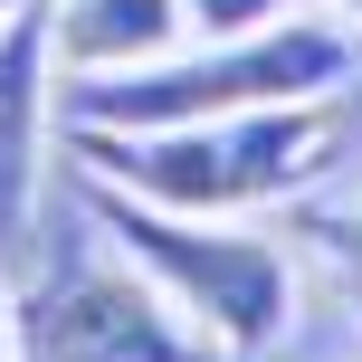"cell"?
Returning <instances> with one entry per match:
<instances>
[{
  "label": "cell",
  "mask_w": 362,
  "mask_h": 362,
  "mask_svg": "<svg viewBox=\"0 0 362 362\" xmlns=\"http://www.w3.org/2000/svg\"><path fill=\"white\" fill-rule=\"evenodd\" d=\"M67 134V124H57ZM76 172L115 181L134 200H163L191 219H257V210H305L362 163V105L353 86L334 95H286V105H238L200 124H153V134H67Z\"/></svg>",
  "instance_id": "1"
},
{
  "label": "cell",
  "mask_w": 362,
  "mask_h": 362,
  "mask_svg": "<svg viewBox=\"0 0 362 362\" xmlns=\"http://www.w3.org/2000/svg\"><path fill=\"white\" fill-rule=\"evenodd\" d=\"M362 76L353 19L286 10L238 38H181L153 67H105V76H57V124L67 134H153V124H200L238 105H286V95H334Z\"/></svg>",
  "instance_id": "2"
},
{
  "label": "cell",
  "mask_w": 362,
  "mask_h": 362,
  "mask_svg": "<svg viewBox=\"0 0 362 362\" xmlns=\"http://www.w3.org/2000/svg\"><path fill=\"white\" fill-rule=\"evenodd\" d=\"M86 210L115 257L153 276V296L200 334L219 362H267L296 325V257L276 248L257 219H191L163 200H134L86 172Z\"/></svg>",
  "instance_id": "3"
},
{
  "label": "cell",
  "mask_w": 362,
  "mask_h": 362,
  "mask_svg": "<svg viewBox=\"0 0 362 362\" xmlns=\"http://www.w3.org/2000/svg\"><path fill=\"white\" fill-rule=\"evenodd\" d=\"M10 362H219V353L153 296L134 257L95 238L67 267H29V296H10Z\"/></svg>",
  "instance_id": "4"
},
{
  "label": "cell",
  "mask_w": 362,
  "mask_h": 362,
  "mask_svg": "<svg viewBox=\"0 0 362 362\" xmlns=\"http://www.w3.org/2000/svg\"><path fill=\"white\" fill-rule=\"evenodd\" d=\"M57 144V0H19L0 19V267H38V200Z\"/></svg>",
  "instance_id": "5"
},
{
  "label": "cell",
  "mask_w": 362,
  "mask_h": 362,
  "mask_svg": "<svg viewBox=\"0 0 362 362\" xmlns=\"http://www.w3.org/2000/svg\"><path fill=\"white\" fill-rule=\"evenodd\" d=\"M191 38L181 0H57V76H105V67H153Z\"/></svg>",
  "instance_id": "6"
},
{
  "label": "cell",
  "mask_w": 362,
  "mask_h": 362,
  "mask_svg": "<svg viewBox=\"0 0 362 362\" xmlns=\"http://www.w3.org/2000/svg\"><path fill=\"white\" fill-rule=\"evenodd\" d=\"M305 229L325 238V257L344 267V286L362 296V200H353V210H325V200H305Z\"/></svg>",
  "instance_id": "7"
},
{
  "label": "cell",
  "mask_w": 362,
  "mask_h": 362,
  "mask_svg": "<svg viewBox=\"0 0 362 362\" xmlns=\"http://www.w3.org/2000/svg\"><path fill=\"white\" fill-rule=\"evenodd\" d=\"M191 10V38H238V29H267V19H286L296 0H181Z\"/></svg>",
  "instance_id": "8"
},
{
  "label": "cell",
  "mask_w": 362,
  "mask_h": 362,
  "mask_svg": "<svg viewBox=\"0 0 362 362\" xmlns=\"http://www.w3.org/2000/svg\"><path fill=\"white\" fill-rule=\"evenodd\" d=\"M0 362H10V267H0Z\"/></svg>",
  "instance_id": "9"
},
{
  "label": "cell",
  "mask_w": 362,
  "mask_h": 362,
  "mask_svg": "<svg viewBox=\"0 0 362 362\" xmlns=\"http://www.w3.org/2000/svg\"><path fill=\"white\" fill-rule=\"evenodd\" d=\"M334 10H344V19H362V0H334Z\"/></svg>",
  "instance_id": "10"
},
{
  "label": "cell",
  "mask_w": 362,
  "mask_h": 362,
  "mask_svg": "<svg viewBox=\"0 0 362 362\" xmlns=\"http://www.w3.org/2000/svg\"><path fill=\"white\" fill-rule=\"evenodd\" d=\"M10 10H19V0H0V19H10Z\"/></svg>",
  "instance_id": "11"
}]
</instances>
